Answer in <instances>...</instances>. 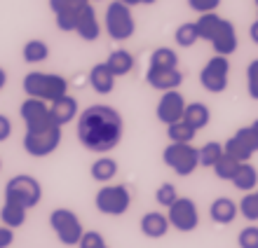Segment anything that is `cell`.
Returning a JSON list of instances; mask_svg holds the SVG:
<instances>
[{
  "mask_svg": "<svg viewBox=\"0 0 258 248\" xmlns=\"http://www.w3.org/2000/svg\"><path fill=\"white\" fill-rule=\"evenodd\" d=\"M124 122L115 108L96 103L78 115V141L85 150L106 154L115 150L122 141Z\"/></svg>",
  "mask_w": 258,
  "mask_h": 248,
  "instance_id": "obj_1",
  "label": "cell"
},
{
  "mask_svg": "<svg viewBox=\"0 0 258 248\" xmlns=\"http://www.w3.org/2000/svg\"><path fill=\"white\" fill-rule=\"evenodd\" d=\"M21 87H24L28 99H40L47 103L68 94V80L59 73H40V70L26 73Z\"/></svg>",
  "mask_w": 258,
  "mask_h": 248,
  "instance_id": "obj_2",
  "label": "cell"
},
{
  "mask_svg": "<svg viewBox=\"0 0 258 248\" xmlns=\"http://www.w3.org/2000/svg\"><path fill=\"white\" fill-rule=\"evenodd\" d=\"M5 201H14L24 208H33L42 201V185L28 174L12 176L5 185Z\"/></svg>",
  "mask_w": 258,
  "mask_h": 248,
  "instance_id": "obj_3",
  "label": "cell"
},
{
  "mask_svg": "<svg viewBox=\"0 0 258 248\" xmlns=\"http://www.w3.org/2000/svg\"><path fill=\"white\" fill-rule=\"evenodd\" d=\"M162 161L176 176H192L200 167V148L192 143H169L162 150Z\"/></svg>",
  "mask_w": 258,
  "mask_h": 248,
  "instance_id": "obj_4",
  "label": "cell"
},
{
  "mask_svg": "<svg viewBox=\"0 0 258 248\" xmlns=\"http://www.w3.org/2000/svg\"><path fill=\"white\" fill-rule=\"evenodd\" d=\"M49 227L63 246H78L82 234L87 232L82 227V220L78 218V213H73L71 208H54L49 213Z\"/></svg>",
  "mask_w": 258,
  "mask_h": 248,
  "instance_id": "obj_5",
  "label": "cell"
},
{
  "mask_svg": "<svg viewBox=\"0 0 258 248\" xmlns=\"http://www.w3.org/2000/svg\"><path fill=\"white\" fill-rule=\"evenodd\" d=\"M106 31L115 42H124L136 33V21L132 14V7L113 0L106 10Z\"/></svg>",
  "mask_w": 258,
  "mask_h": 248,
  "instance_id": "obj_6",
  "label": "cell"
},
{
  "mask_svg": "<svg viewBox=\"0 0 258 248\" xmlns=\"http://www.w3.org/2000/svg\"><path fill=\"white\" fill-rule=\"evenodd\" d=\"M94 206L103 215H124L132 206V192L127 185H101L94 195Z\"/></svg>",
  "mask_w": 258,
  "mask_h": 248,
  "instance_id": "obj_7",
  "label": "cell"
},
{
  "mask_svg": "<svg viewBox=\"0 0 258 248\" xmlns=\"http://www.w3.org/2000/svg\"><path fill=\"white\" fill-rule=\"evenodd\" d=\"M61 138L63 127H59V124H52V127L40 129V131H26L24 134V150L31 157H49L61 145Z\"/></svg>",
  "mask_w": 258,
  "mask_h": 248,
  "instance_id": "obj_8",
  "label": "cell"
},
{
  "mask_svg": "<svg viewBox=\"0 0 258 248\" xmlns=\"http://www.w3.org/2000/svg\"><path fill=\"white\" fill-rule=\"evenodd\" d=\"M228 82H230V61L228 56H211L204 68L200 70V85L204 87V92L209 94H221L228 89Z\"/></svg>",
  "mask_w": 258,
  "mask_h": 248,
  "instance_id": "obj_9",
  "label": "cell"
},
{
  "mask_svg": "<svg viewBox=\"0 0 258 248\" xmlns=\"http://www.w3.org/2000/svg\"><path fill=\"white\" fill-rule=\"evenodd\" d=\"M167 220L178 232H192L200 225V208L190 197H178L169 208H167Z\"/></svg>",
  "mask_w": 258,
  "mask_h": 248,
  "instance_id": "obj_10",
  "label": "cell"
},
{
  "mask_svg": "<svg viewBox=\"0 0 258 248\" xmlns=\"http://www.w3.org/2000/svg\"><path fill=\"white\" fill-rule=\"evenodd\" d=\"M19 115L26 124V131H40V129L54 124L52 115H49V103L40 99H26L19 106Z\"/></svg>",
  "mask_w": 258,
  "mask_h": 248,
  "instance_id": "obj_11",
  "label": "cell"
},
{
  "mask_svg": "<svg viewBox=\"0 0 258 248\" xmlns=\"http://www.w3.org/2000/svg\"><path fill=\"white\" fill-rule=\"evenodd\" d=\"M185 99L181 92L171 89V92H162L160 101H157V108H155V115L157 120L162 122L164 127H169L174 122H181L183 120V113H185Z\"/></svg>",
  "mask_w": 258,
  "mask_h": 248,
  "instance_id": "obj_12",
  "label": "cell"
},
{
  "mask_svg": "<svg viewBox=\"0 0 258 248\" xmlns=\"http://www.w3.org/2000/svg\"><path fill=\"white\" fill-rule=\"evenodd\" d=\"M146 82L157 92H171V89L181 87L183 73H181V68H148Z\"/></svg>",
  "mask_w": 258,
  "mask_h": 248,
  "instance_id": "obj_13",
  "label": "cell"
},
{
  "mask_svg": "<svg viewBox=\"0 0 258 248\" xmlns=\"http://www.w3.org/2000/svg\"><path fill=\"white\" fill-rule=\"evenodd\" d=\"M237 28H235V24L228 19L221 21V26H218L216 35L211 38V47H214V52L221 54V56H230V54L237 52Z\"/></svg>",
  "mask_w": 258,
  "mask_h": 248,
  "instance_id": "obj_14",
  "label": "cell"
},
{
  "mask_svg": "<svg viewBox=\"0 0 258 248\" xmlns=\"http://www.w3.org/2000/svg\"><path fill=\"white\" fill-rule=\"evenodd\" d=\"M75 33L80 35L85 42H94L101 35V24L96 19V12L92 5H85L78 14V24H75Z\"/></svg>",
  "mask_w": 258,
  "mask_h": 248,
  "instance_id": "obj_15",
  "label": "cell"
},
{
  "mask_svg": "<svg viewBox=\"0 0 258 248\" xmlns=\"http://www.w3.org/2000/svg\"><path fill=\"white\" fill-rule=\"evenodd\" d=\"M49 115H52L54 124H59V127L71 124V122L80 115V110H78V99L66 94V96H61V99L52 101V103H49Z\"/></svg>",
  "mask_w": 258,
  "mask_h": 248,
  "instance_id": "obj_16",
  "label": "cell"
},
{
  "mask_svg": "<svg viewBox=\"0 0 258 248\" xmlns=\"http://www.w3.org/2000/svg\"><path fill=\"white\" fill-rule=\"evenodd\" d=\"M169 220H167V215L160 213V211H148V213L141 215V222H139V229H141L143 236H148V239H162L167 236L169 232Z\"/></svg>",
  "mask_w": 258,
  "mask_h": 248,
  "instance_id": "obj_17",
  "label": "cell"
},
{
  "mask_svg": "<svg viewBox=\"0 0 258 248\" xmlns=\"http://www.w3.org/2000/svg\"><path fill=\"white\" fill-rule=\"evenodd\" d=\"M237 215H239V206H237V201H232L230 197H218V199L211 201L209 218L216 225H232V222L237 220Z\"/></svg>",
  "mask_w": 258,
  "mask_h": 248,
  "instance_id": "obj_18",
  "label": "cell"
},
{
  "mask_svg": "<svg viewBox=\"0 0 258 248\" xmlns=\"http://www.w3.org/2000/svg\"><path fill=\"white\" fill-rule=\"evenodd\" d=\"M89 85H92V89H94L96 94H101V96L110 94V92L115 89V75L110 73V68L106 66V61L92 66V70H89Z\"/></svg>",
  "mask_w": 258,
  "mask_h": 248,
  "instance_id": "obj_19",
  "label": "cell"
},
{
  "mask_svg": "<svg viewBox=\"0 0 258 248\" xmlns=\"http://www.w3.org/2000/svg\"><path fill=\"white\" fill-rule=\"evenodd\" d=\"M26 215L28 208L14 204V201H3V208H0V222L10 229H19L26 225Z\"/></svg>",
  "mask_w": 258,
  "mask_h": 248,
  "instance_id": "obj_20",
  "label": "cell"
},
{
  "mask_svg": "<svg viewBox=\"0 0 258 248\" xmlns=\"http://www.w3.org/2000/svg\"><path fill=\"white\" fill-rule=\"evenodd\" d=\"M183 122L188 124V127L195 129V131L204 129L211 122L209 106H204V103H200V101H195V103H188V106H185V113H183Z\"/></svg>",
  "mask_w": 258,
  "mask_h": 248,
  "instance_id": "obj_21",
  "label": "cell"
},
{
  "mask_svg": "<svg viewBox=\"0 0 258 248\" xmlns=\"http://www.w3.org/2000/svg\"><path fill=\"white\" fill-rule=\"evenodd\" d=\"M134 54L127 52V49H115L110 52V56L106 59V66L110 68V73L115 77H122V75H129L134 70Z\"/></svg>",
  "mask_w": 258,
  "mask_h": 248,
  "instance_id": "obj_22",
  "label": "cell"
},
{
  "mask_svg": "<svg viewBox=\"0 0 258 248\" xmlns=\"http://www.w3.org/2000/svg\"><path fill=\"white\" fill-rule=\"evenodd\" d=\"M232 185L239 190V192H253L258 188V171L253 167L251 161H244V164H239L237 174L232 178Z\"/></svg>",
  "mask_w": 258,
  "mask_h": 248,
  "instance_id": "obj_23",
  "label": "cell"
},
{
  "mask_svg": "<svg viewBox=\"0 0 258 248\" xmlns=\"http://www.w3.org/2000/svg\"><path fill=\"white\" fill-rule=\"evenodd\" d=\"M89 176L94 178L96 183H110L117 176V161L113 157H99V159L89 167Z\"/></svg>",
  "mask_w": 258,
  "mask_h": 248,
  "instance_id": "obj_24",
  "label": "cell"
},
{
  "mask_svg": "<svg viewBox=\"0 0 258 248\" xmlns=\"http://www.w3.org/2000/svg\"><path fill=\"white\" fill-rule=\"evenodd\" d=\"M221 17H218L216 12H207V14H200L195 21V26H197V33H200V40L204 42H211V38L216 35L218 26H221Z\"/></svg>",
  "mask_w": 258,
  "mask_h": 248,
  "instance_id": "obj_25",
  "label": "cell"
},
{
  "mask_svg": "<svg viewBox=\"0 0 258 248\" xmlns=\"http://www.w3.org/2000/svg\"><path fill=\"white\" fill-rule=\"evenodd\" d=\"M21 54H24V61H26V63H42V61H47V56H49V45L45 40H40V38H33V40H28L26 45H24Z\"/></svg>",
  "mask_w": 258,
  "mask_h": 248,
  "instance_id": "obj_26",
  "label": "cell"
},
{
  "mask_svg": "<svg viewBox=\"0 0 258 248\" xmlns=\"http://www.w3.org/2000/svg\"><path fill=\"white\" fill-rule=\"evenodd\" d=\"M148 68H178V54L171 47H157L150 54Z\"/></svg>",
  "mask_w": 258,
  "mask_h": 248,
  "instance_id": "obj_27",
  "label": "cell"
},
{
  "mask_svg": "<svg viewBox=\"0 0 258 248\" xmlns=\"http://www.w3.org/2000/svg\"><path fill=\"white\" fill-rule=\"evenodd\" d=\"M239 164H244V161H237L235 157L225 154V150H223V157L214 164V174H216L218 181H232V178H235V174H237Z\"/></svg>",
  "mask_w": 258,
  "mask_h": 248,
  "instance_id": "obj_28",
  "label": "cell"
},
{
  "mask_svg": "<svg viewBox=\"0 0 258 248\" xmlns=\"http://www.w3.org/2000/svg\"><path fill=\"white\" fill-rule=\"evenodd\" d=\"M221 157H223V143H218V141L204 143L202 148H200V167L214 169V164H216Z\"/></svg>",
  "mask_w": 258,
  "mask_h": 248,
  "instance_id": "obj_29",
  "label": "cell"
},
{
  "mask_svg": "<svg viewBox=\"0 0 258 248\" xmlns=\"http://www.w3.org/2000/svg\"><path fill=\"white\" fill-rule=\"evenodd\" d=\"M174 40H176L178 47H192V45H197L200 42V33H197V26L195 21H185V24H181V26L176 28V33H174Z\"/></svg>",
  "mask_w": 258,
  "mask_h": 248,
  "instance_id": "obj_30",
  "label": "cell"
},
{
  "mask_svg": "<svg viewBox=\"0 0 258 248\" xmlns=\"http://www.w3.org/2000/svg\"><path fill=\"white\" fill-rule=\"evenodd\" d=\"M167 136H169L171 143H192L195 141V136H197V131L181 120V122H174V124L167 127Z\"/></svg>",
  "mask_w": 258,
  "mask_h": 248,
  "instance_id": "obj_31",
  "label": "cell"
},
{
  "mask_svg": "<svg viewBox=\"0 0 258 248\" xmlns=\"http://www.w3.org/2000/svg\"><path fill=\"white\" fill-rule=\"evenodd\" d=\"M223 150H225V154L235 157L237 161H251V157H253V152L239 141L237 136H230V138L223 143Z\"/></svg>",
  "mask_w": 258,
  "mask_h": 248,
  "instance_id": "obj_32",
  "label": "cell"
},
{
  "mask_svg": "<svg viewBox=\"0 0 258 248\" xmlns=\"http://www.w3.org/2000/svg\"><path fill=\"white\" fill-rule=\"evenodd\" d=\"M237 206H239L242 218H246L249 222L258 220V197H256V192H244V197L239 199Z\"/></svg>",
  "mask_w": 258,
  "mask_h": 248,
  "instance_id": "obj_33",
  "label": "cell"
},
{
  "mask_svg": "<svg viewBox=\"0 0 258 248\" xmlns=\"http://www.w3.org/2000/svg\"><path fill=\"white\" fill-rule=\"evenodd\" d=\"M155 199H157V204H160L162 208H169L171 204L178 199L176 185H174V183H162V185L157 188V192H155Z\"/></svg>",
  "mask_w": 258,
  "mask_h": 248,
  "instance_id": "obj_34",
  "label": "cell"
},
{
  "mask_svg": "<svg viewBox=\"0 0 258 248\" xmlns=\"http://www.w3.org/2000/svg\"><path fill=\"white\" fill-rule=\"evenodd\" d=\"M78 14H80V10H68V12L54 14L56 28H59V31H63V33H73L75 24H78Z\"/></svg>",
  "mask_w": 258,
  "mask_h": 248,
  "instance_id": "obj_35",
  "label": "cell"
},
{
  "mask_svg": "<svg viewBox=\"0 0 258 248\" xmlns=\"http://www.w3.org/2000/svg\"><path fill=\"white\" fill-rule=\"evenodd\" d=\"M239 248H258V225H249L237 234Z\"/></svg>",
  "mask_w": 258,
  "mask_h": 248,
  "instance_id": "obj_36",
  "label": "cell"
},
{
  "mask_svg": "<svg viewBox=\"0 0 258 248\" xmlns=\"http://www.w3.org/2000/svg\"><path fill=\"white\" fill-rule=\"evenodd\" d=\"M246 92L253 101H258V59L246 66Z\"/></svg>",
  "mask_w": 258,
  "mask_h": 248,
  "instance_id": "obj_37",
  "label": "cell"
},
{
  "mask_svg": "<svg viewBox=\"0 0 258 248\" xmlns=\"http://www.w3.org/2000/svg\"><path fill=\"white\" fill-rule=\"evenodd\" d=\"M85 5H89V0H49V10L54 14L68 12V10H82Z\"/></svg>",
  "mask_w": 258,
  "mask_h": 248,
  "instance_id": "obj_38",
  "label": "cell"
},
{
  "mask_svg": "<svg viewBox=\"0 0 258 248\" xmlns=\"http://www.w3.org/2000/svg\"><path fill=\"white\" fill-rule=\"evenodd\" d=\"M78 248H108V243H106L101 232H94V229H92V232H85V234H82Z\"/></svg>",
  "mask_w": 258,
  "mask_h": 248,
  "instance_id": "obj_39",
  "label": "cell"
},
{
  "mask_svg": "<svg viewBox=\"0 0 258 248\" xmlns=\"http://www.w3.org/2000/svg\"><path fill=\"white\" fill-rule=\"evenodd\" d=\"M232 136H237L239 141L244 143V145H246L249 150H251L253 154L258 152V136L253 134V129H251V127H242V129H237V131H235Z\"/></svg>",
  "mask_w": 258,
  "mask_h": 248,
  "instance_id": "obj_40",
  "label": "cell"
},
{
  "mask_svg": "<svg viewBox=\"0 0 258 248\" xmlns=\"http://www.w3.org/2000/svg\"><path fill=\"white\" fill-rule=\"evenodd\" d=\"M190 10H195L197 14H207V12H216V7L221 5V0H188Z\"/></svg>",
  "mask_w": 258,
  "mask_h": 248,
  "instance_id": "obj_41",
  "label": "cell"
},
{
  "mask_svg": "<svg viewBox=\"0 0 258 248\" xmlns=\"http://www.w3.org/2000/svg\"><path fill=\"white\" fill-rule=\"evenodd\" d=\"M10 136H12V120L0 113V143H5Z\"/></svg>",
  "mask_w": 258,
  "mask_h": 248,
  "instance_id": "obj_42",
  "label": "cell"
},
{
  "mask_svg": "<svg viewBox=\"0 0 258 248\" xmlns=\"http://www.w3.org/2000/svg\"><path fill=\"white\" fill-rule=\"evenodd\" d=\"M14 243V229L0 225V248H10Z\"/></svg>",
  "mask_w": 258,
  "mask_h": 248,
  "instance_id": "obj_43",
  "label": "cell"
},
{
  "mask_svg": "<svg viewBox=\"0 0 258 248\" xmlns=\"http://www.w3.org/2000/svg\"><path fill=\"white\" fill-rule=\"evenodd\" d=\"M249 35H251V40L258 45V19L251 24V28H249Z\"/></svg>",
  "mask_w": 258,
  "mask_h": 248,
  "instance_id": "obj_44",
  "label": "cell"
},
{
  "mask_svg": "<svg viewBox=\"0 0 258 248\" xmlns=\"http://www.w3.org/2000/svg\"><path fill=\"white\" fill-rule=\"evenodd\" d=\"M5 85H7V70L0 66V92L5 89Z\"/></svg>",
  "mask_w": 258,
  "mask_h": 248,
  "instance_id": "obj_45",
  "label": "cell"
},
{
  "mask_svg": "<svg viewBox=\"0 0 258 248\" xmlns=\"http://www.w3.org/2000/svg\"><path fill=\"white\" fill-rule=\"evenodd\" d=\"M120 3H124V5H129V7H136V5H141V0H120Z\"/></svg>",
  "mask_w": 258,
  "mask_h": 248,
  "instance_id": "obj_46",
  "label": "cell"
},
{
  "mask_svg": "<svg viewBox=\"0 0 258 248\" xmlns=\"http://www.w3.org/2000/svg\"><path fill=\"white\" fill-rule=\"evenodd\" d=\"M249 127H251V129H253V134H256V136H258V120H253V122H251V124H249Z\"/></svg>",
  "mask_w": 258,
  "mask_h": 248,
  "instance_id": "obj_47",
  "label": "cell"
},
{
  "mask_svg": "<svg viewBox=\"0 0 258 248\" xmlns=\"http://www.w3.org/2000/svg\"><path fill=\"white\" fill-rule=\"evenodd\" d=\"M157 0H141V5H155Z\"/></svg>",
  "mask_w": 258,
  "mask_h": 248,
  "instance_id": "obj_48",
  "label": "cell"
},
{
  "mask_svg": "<svg viewBox=\"0 0 258 248\" xmlns=\"http://www.w3.org/2000/svg\"><path fill=\"white\" fill-rule=\"evenodd\" d=\"M253 192H256V197H258V188H256V190H253Z\"/></svg>",
  "mask_w": 258,
  "mask_h": 248,
  "instance_id": "obj_49",
  "label": "cell"
},
{
  "mask_svg": "<svg viewBox=\"0 0 258 248\" xmlns=\"http://www.w3.org/2000/svg\"><path fill=\"white\" fill-rule=\"evenodd\" d=\"M0 171H3V161H0Z\"/></svg>",
  "mask_w": 258,
  "mask_h": 248,
  "instance_id": "obj_50",
  "label": "cell"
},
{
  "mask_svg": "<svg viewBox=\"0 0 258 248\" xmlns=\"http://www.w3.org/2000/svg\"><path fill=\"white\" fill-rule=\"evenodd\" d=\"M256 7H258V0H256Z\"/></svg>",
  "mask_w": 258,
  "mask_h": 248,
  "instance_id": "obj_51",
  "label": "cell"
}]
</instances>
